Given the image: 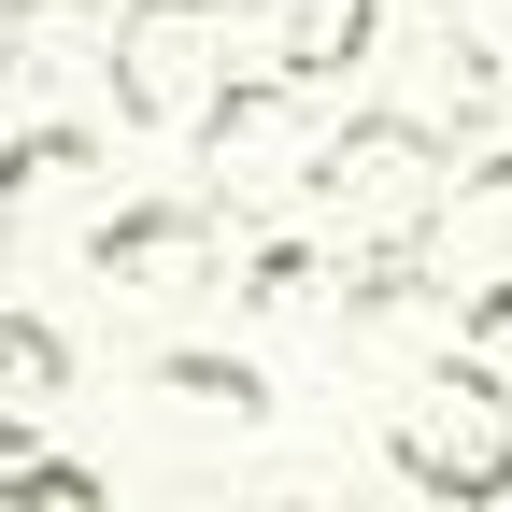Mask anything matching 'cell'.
I'll list each match as a JSON object with an SVG mask.
<instances>
[{"instance_id":"cell-13","label":"cell","mask_w":512,"mask_h":512,"mask_svg":"<svg viewBox=\"0 0 512 512\" xmlns=\"http://www.w3.org/2000/svg\"><path fill=\"white\" fill-rule=\"evenodd\" d=\"M0 512H114V484L72 470V456H15L0 470Z\"/></svg>"},{"instance_id":"cell-12","label":"cell","mask_w":512,"mask_h":512,"mask_svg":"<svg viewBox=\"0 0 512 512\" xmlns=\"http://www.w3.org/2000/svg\"><path fill=\"white\" fill-rule=\"evenodd\" d=\"M313 285H328V242H256L242 256V313H313Z\"/></svg>"},{"instance_id":"cell-8","label":"cell","mask_w":512,"mask_h":512,"mask_svg":"<svg viewBox=\"0 0 512 512\" xmlns=\"http://www.w3.org/2000/svg\"><path fill=\"white\" fill-rule=\"evenodd\" d=\"M86 185H100V128H15V143H0V242L57 228Z\"/></svg>"},{"instance_id":"cell-4","label":"cell","mask_w":512,"mask_h":512,"mask_svg":"<svg viewBox=\"0 0 512 512\" xmlns=\"http://www.w3.org/2000/svg\"><path fill=\"white\" fill-rule=\"evenodd\" d=\"M413 299H441L470 328V356L512 342V143L470 157V171H441V200L413 228Z\"/></svg>"},{"instance_id":"cell-11","label":"cell","mask_w":512,"mask_h":512,"mask_svg":"<svg viewBox=\"0 0 512 512\" xmlns=\"http://www.w3.org/2000/svg\"><path fill=\"white\" fill-rule=\"evenodd\" d=\"M157 384H171L185 413H228V427H256V413H271V384H256L242 356H185V342H171V356H157Z\"/></svg>"},{"instance_id":"cell-2","label":"cell","mask_w":512,"mask_h":512,"mask_svg":"<svg viewBox=\"0 0 512 512\" xmlns=\"http://www.w3.org/2000/svg\"><path fill=\"white\" fill-rule=\"evenodd\" d=\"M441 128L427 114H328V143H313V228H328L342 256H399L413 228H427V200H441Z\"/></svg>"},{"instance_id":"cell-10","label":"cell","mask_w":512,"mask_h":512,"mask_svg":"<svg viewBox=\"0 0 512 512\" xmlns=\"http://www.w3.org/2000/svg\"><path fill=\"white\" fill-rule=\"evenodd\" d=\"M114 0H0V86H43V72H72V57L100 43Z\"/></svg>"},{"instance_id":"cell-7","label":"cell","mask_w":512,"mask_h":512,"mask_svg":"<svg viewBox=\"0 0 512 512\" xmlns=\"http://www.w3.org/2000/svg\"><path fill=\"white\" fill-rule=\"evenodd\" d=\"M228 29L256 72H285V86H342L370 29H384V0H228Z\"/></svg>"},{"instance_id":"cell-9","label":"cell","mask_w":512,"mask_h":512,"mask_svg":"<svg viewBox=\"0 0 512 512\" xmlns=\"http://www.w3.org/2000/svg\"><path fill=\"white\" fill-rule=\"evenodd\" d=\"M57 413H72V342L43 313H0V441H43Z\"/></svg>"},{"instance_id":"cell-1","label":"cell","mask_w":512,"mask_h":512,"mask_svg":"<svg viewBox=\"0 0 512 512\" xmlns=\"http://www.w3.org/2000/svg\"><path fill=\"white\" fill-rule=\"evenodd\" d=\"M384 456L441 512H498L512 498V370L498 356H427L399 384V413H384Z\"/></svg>"},{"instance_id":"cell-5","label":"cell","mask_w":512,"mask_h":512,"mask_svg":"<svg viewBox=\"0 0 512 512\" xmlns=\"http://www.w3.org/2000/svg\"><path fill=\"white\" fill-rule=\"evenodd\" d=\"M313 143H328V86H285V72H228L214 128H200V157H214V200H271V185L313 171Z\"/></svg>"},{"instance_id":"cell-3","label":"cell","mask_w":512,"mask_h":512,"mask_svg":"<svg viewBox=\"0 0 512 512\" xmlns=\"http://www.w3.org/2000/svg\"><path fill=\"white\" fill-rule=\"evenodd\" d=\"M100 72H114V114L143 143H200L228 100V0H114Z\"/></svg>"},{"instance_id":"cell-6","label":"cell","mask_w":512,"mask_h":512,"mask_svg":"<svg viewBox=\"0 0 512 512\" xmlns=\"http://www.w3.org/2000/svg\"><path fill=\"white\" fill-rule=\"evenodd\" d=\"M86 271L128 299H171V285H214L228 271V200H114L86 228Z\"/></svg>"}]
</instances>
